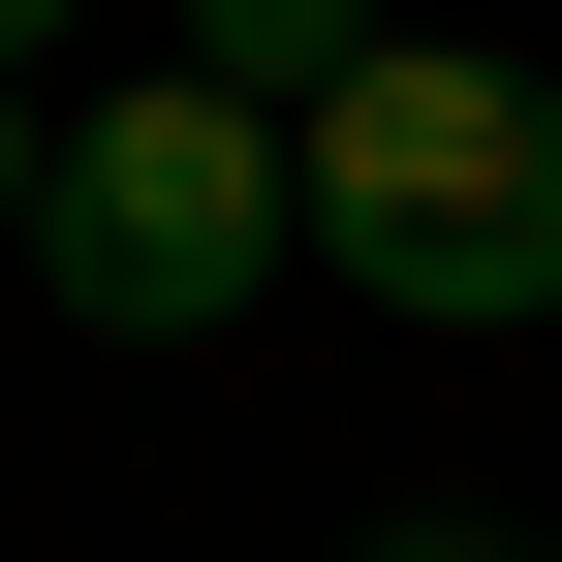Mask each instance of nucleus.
Returning <instances> with one entry per match:
<instances>
[{
	"label": "nucleus",
	"instance_id": "f257e3e1",
	"mask_svg": "<svg viewBox=\"0 0 562 562\" xmlns=\"http://www.w3.org/2000/svg\"><path fill=\"white\" fill-rule=\"evenodd\" d=\"M281 250H344L375 313H438V344L562 313V63H501V32H375L313 125H281Z\"/></svg>",
	"mask_w": 562,
	"mask_h": 562
},
{
	"label": "nucleus",
	"instance_id": "f03ea898",
	"mask_svg": "<svg viewBox=\"0 0 562 562\" xmlns=\"http://www.w3.org/2000/svg\"><path fill=\"white\" fill-rule=\"evenodd\" d=\"M32 281H63L94 344H220L250 281H281V125H220L188 63H157V94H94V125L32 157Z\"/></svg>",
	"mask_w": 562,
	"mask_h": 562
},
{
	"label": "nucleus",
	"instance_id": "7ed1b4c3",
	"mask_svg": "<svg viewBox=\"0 0 562 562\" xmlns=\"http://www.w3.org/2000/svg\"><path fill=\"white\" fill-rule=\"evenodd\" d=\"M344 63H375V0H188V94L220 125H313Z\"/></svg>",
	"mask_w": 562,
	"mask_h": 562
},
{
	"label": "nucleus",
	"instance_id": "20e7f679",
	"mask_svg": "<svg viewBox=\"0 0 562 562\" xmlns=\"http://www.w3.org/2000/svg\"><path fill=\"white\" fill-rule=\"evenodd\" d=\"M32 157H63V125H32V63H0V250H32Z\"/></svg>",
	"mask_w": 562,
	"mask_h": 562
},
{
	"label": "nucleus",
	"instance_id": "39448f33",
	"mask_svg": "<svg viewBox=\"0 0 562 562\" xmlns=\"http://www.w3.org/2000/svg\"><path fill=\"white\" fill-rule=\"evenodd\" d=\"M375 562H501V531H375Z\"/></svg>",
	"mask_w": 562,
	"mask_h": 562
},
{
	"label": "nucleus",
	"instance_id": "423d86ee",
	"mask_svg": "<svg viewBox=\"0 0 562 562\" xmlns=\"http://www.w3.org/2000/svg\"><path fill=\"white\" fill-rule=\"evenodd\" d=\"M32 32H63V0H0V63H32Z\"/></svg>",
	"mask_w": 562,
	"mask_h": 562
},
{
	"label": "nucleus",
	"instance_id": "0eeeda50",
	"mask_svg": "<svg viewBox=\"0 0 562 562\" xmlns=\"http://www.w3.org/2000/svg\"><path fill=\"white\" fill-rule=\"evenodd\" d=\"M501 562H531V531H501Z\"/></svg>",
	"mask_w": 562,
	"mask_h": 562
}]
</instances>
